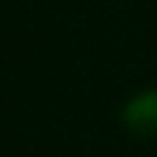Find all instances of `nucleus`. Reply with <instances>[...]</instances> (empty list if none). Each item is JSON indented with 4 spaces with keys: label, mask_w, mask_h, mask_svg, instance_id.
<instances>
[{
    "label": "nucleus",
    "mask_w": 157,
    "mask_h": 157,
    "mask_svg": "<svg viewBox=\"0 0 157 157\" xmlns=\"http://www.w3.org/2000/svg\"><path fill=\"white\" fill-rule=\"evenodd\" d=\"M124 124L138 135H155L157 132V91L138 94L124 108Z\"/></svg>",
    "instance_id": "1"
}]
</instances>
